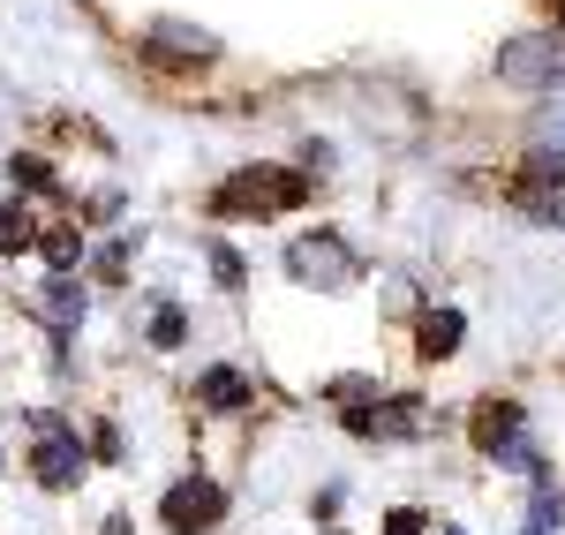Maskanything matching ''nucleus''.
Returning <instances> with one entry per match:
<instances>
[{"instance_id": "6ab92c4d", "label": "nucleus", "mask_w": 565, "mask_h": 535, "mask_svg": "<svg viewBox=\"0 0 565 535\" xmlns=\"http://www.w3.org/2000/svg\"><path fill=\"white\" fill-rule=\"evenodd\" d=\"M212 271H218V287H242V257L226 242H212Z\"/></svg>"}, {"instance_id": "39448f33", "label": "nucleus", "mask_w": 565, "mask_h": 535, "mask_svg": "<svg viewBox=\"0 0 565 535\" xmlns=\"http://www.w3.org/2000/svg\"><path fill=\"white\" fill-rule=\"evenodd\" d=\"M287 271H295V279H317V287H348L354 257L332 242V234H317V242H295V249H287Z\"/></svg>"}, {"instance_id": "9d476101", "label": "nucleus", "mask_w": 565, "mask_h": 535, "mask_svg": "<svg viewBox=\"0 0 565 535\" xmlns=\"http://www.w3.org/2000/svg\"><path fill=\"white\" fill-rule=\"evenodd\" d=\"M196 400L218 407V415H234V407H249V385H242V370H226V362H218V370L196 377Z\"/></svg>"}, {"instance_id": "f8f14e48", "label": "nucleus", "mask_w": 565, "mask_h": 535, "mask_svg": "<svg viewBox=\"0 0 565 535\" xmlns=\"http://www.w3.org/2000/svg\"><path fill=\"white\" fill-rule=\"evenodd\" d=\"M460 340H468L460 310H430V317H423V355H430V362H445L452 347H460Z\"/></svg>"}, {"instance_id": "dca6fc26", "label": "nucleus", "mask_w": 565, "mask_h": 535, "mask_svg": "<svg viewBox=\"0 0 565 535\" xmlns=\"http://www.w3.org/2000/svg\"><path fill=\"white\" fill-rule=\"evenodd\" d=\"M535 143H543V159H551V151L565 159V90L543 106V114H535Z\"/></svg>"}, {"instance_id": "a211bd4d", "label": "nucleus", "mask_w": 565, "mask_h": 535, "mask_svg": "<svg viewBox=\"0 0 565 535\" xmlns=\"http://www.w3.org/2000/svg\"><path fill=\"white\" fill-rule=\"evenodd\" d=\"M8 174H15V189H61V174L45 159H8Z\"/></svg>"}, {"instance_id": "f03ea898", "label": "nucleus", "mask_w": 565, "mask_h": 535, "mask_svg": "<svg viewBox=\"0 0 565 535\" xmlns=\"http://www.w3.org/2000/svg\"><path fill=\"white\" fill-rule=\"evenodd\" d=\"M309 196L302 174H287V167H257V174H234L218 189V212H295Z\"/></svg>"}, {"instance_id": "9b49d317", "label": "nucleus", "mask_w": 565, "mask_h": 535, "mask_svg": "<svg viewBox=\"0 0 565 535\" xmlns=\"http://www.w3.org/2000/svg\"><path fill=\"white\" fill-rule=\"evenodd\" d=\"M151 45H167V61H196V68L218 53V45L204 39V31H189V23H159V31H151Z\"/></svg>"}, {"instance_id": "6e6552de", "label": "nucleus", "mask_w": 565, "mask_h": 535, "mask_svg": "<svg viewBox=\"0 0 565 535\" xmlns=\"http://www.w3.org/2000/svg\"><path fill=\"white\" fill-rule=\"evenodd\" d=\"M362 438H415L423 430V407L415 400H392V407H362V415H348Z\"/></svg>"}, {"instance_id": "7ed1b4c3", "label": "nucleus", "mask_w": 565, "mask_h": 535, "mask_svg": "<svg viewBox=\"0 0 565 535\" xmlns=\"http://www.w3.org/2000/svg\"><path fill=\"white\" fill-rule=\"evenodd\" d=\"M90 452L76 446V430L61 422V415H39V452H31V475H39L45 491H68L76 475H84Z\"/></svg>"}, {"instance_id": "1a4fd4ad", "label": "nucleus", "mask_w": 565, "mask_h": 535, "mask_svg": "<svg viewBox=\"0 0 565 535\" xmlns=\"http://www.w3.org/2000/svg\"><path fill=\"white\" fill-rule=\"evenodd\" d=\"M39 317H45V324H61V332L84 324V287H76L68 271H53V279L39 287Z\"/></svg>"}, {"instance_id": "4be33fe9", "label": "nucleus", "mask_w": 565, "mask_h": 535, "mask_svg": "<svg viewBox=\"0 0 565 535\" xmlns=\"http://www.w3.org/2000/svg\"><path fill=\"white\" fill-rule=\"evenodd\" d=\"M558 23H565V0H558Z\"/></svg>"}, {"instance_id": "aec40b11", "label": "nucleus", "mask_w": 565, "mask_h": 535, "mask_svg": "<svg viewBox=\"0 0 565 535\" xmlns=\"http://www.w3.org/2000/svg\"><path fill=\"white\" fill-rule=\"evenodd\" d=\"M385 535H423V513H415V505H399V513H385Z\"/></svg>"}, {"instance_id": "20e7f679", "label": "nucleus", "mask_w": 565, "mask_h": 535, "mask_svg": "<svg viewBox=\"0 0 565 535\" xmlns=\"http://www.w3.org/2000/svg\"><path fill=\"white\" fill-rule=\"evenodd\" d=\"M218 513H226V491H218V483H174L167 505H159L167 535H196V528H212Z\"/></svg>"}, {"instance_id": "f257e3e1", "label": "nucleus", "mask_w": 565, "mask_h": 535, "mask_svg": "<svg viewBox=\"0 0 565 535\" xmlns=\"http://www.w3.org/2000/svg\"><path fill=\"white\" fill-rule=\"evenodd\" d=\"M498 76L521 90H565V31H535V39H513L498 53Z\"/></svg>"}, {"instance_id": "ddd939ff", "label": "nucleus", "mask_w": 565, "mask_h": 535, "mask_svg": "<svg viewBox=\"0 0 565 535\" xmlns=\"http://www.w3.org/2000/svg\"><path fill=\"white\" fill-rule=\"evenodd\" d=\"M0 249L15 257V249H39V220H31V204H0Z\"/></svg>"}, {"instance_id": "423d86ee", "label": "nucleus", "mask_w": 565, "mask_h": 535, "mask_svg": "<svg viewBox=\"0 0 565 535\" xmlns=\"http://www.w3.org/2000/svg\"><path fill=\"white\" fill-rule=\"evenodd\" d=\"M476 446L498 452V460H521V468H535V452H527V438H521V407H513V400H490V407L476 415Z\"/></svg>"}, {"instance_id": "f3484780", "label": "nucleus", "mask_w": 565, "mask_h": 535, "mask_svg": "<svg viewBox=\"0 0 565 535\" xmlns=\"http://www.w3.org/2000/svg\"><path fill=\"white\" fill-rule=\"evenodd\" d=\"M181 340H189V317H181L174 302H167V310L151 317V347H181Z\"/></svg>"}, {"instance_id": "0eeeda50", "label": "nucleus", "mask_w": 565, "mask_h": 535, "mask_svg": "<svg viewBox=\"0 0 565 535\" xmlns=\"http://www.w3.org/2000/svg\"><path fill=\"white\" fill-rule=\"evenodd\" d=\"M521 204L535 212V220L565 226V167H551V159H535V167H527V189H521Z\"/></svg>"}, {"instance_id": "4468645a", "label": "nucleus", "mask_w": 565, "mask_h": 535, "mask_svg": "<svg viewBox=\"0 0 565 535\" xmlns=\"http://www.w3.org/2000/svg\"><path fill=\"white\" fill-rule=\"evenodd\" d=\"M521 535H565V497L551 483H535V505H527V528Z\"/></svg>"}, {"instance_id": "2eb2a0df", "label": "nucleus", "mask_w": 565, "mask_h": 535, "mask_svg": "<svg viewBox=\"0 0 565 535\" xmlns=\"http://www.w3.org/2000/svg\"><path fill=\"white\" fill-rule=\"evenodd\" d=\"M39 249H45V265H53V271H76V265H84V234H76V226L39 234Z\"/></svg>"}, {"instance_id": "412c9836", "label": "nucleus", "mask_w": 565, "mask_h": 535, "mask_svg": "<svg viewBox=\"0 0 565 535\" xmlns=\"http://www.w3.org/2000/svg\"><path fill=\"white\" fill-rule=\"evenodd\" d=\"M437 535H460V528H437Z\"/></svg>"}]
</instances>
